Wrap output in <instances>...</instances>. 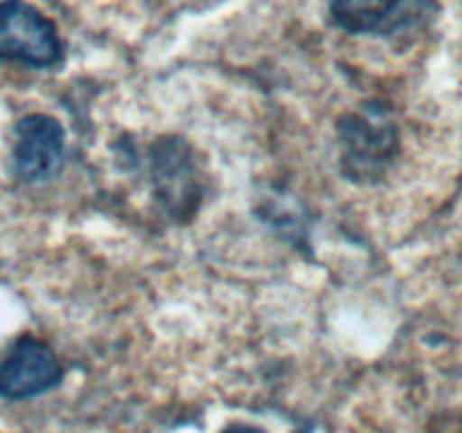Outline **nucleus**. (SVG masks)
I'll list each match as a JSON object with an SVG mask.
<instances>
[{"mask_svg":"<svg viewBox=\"0 0 462 433\" xmlns=\"http://www.w3.org/2000/svg\"><path fill=\"white\" fill-rule=\"evenodd\" d=\"M63 54L57 27L23 0H0V59L50 68Z\"/></svg>","mask_w":462,"mask_h":433,"instance_id":"1","label":"nucleus"},{"mask_svg":"<svg viewBox=\"0 0 462 433\" xmlns=\"http://www.w3.org/2000/svg\"><path fill=\"white\" fill-rule=\"evenodd\" d=\"M346 147V170L355 179L374 176L393 158L397 144L395 126L382 108H368L364 115H350L341 126Z\"/></svg>","mask_w":462,"mask_h":433,"instance_id":"2","label":"nucleus"},{"mask_svg":"<svg viewBox=\"0 0 462 433\" xmlns=\"http://www.w3.org/2000/svg\"><path fill=\"white\" fill-rule=\"evenodd\" d=\"M63 377L57 355L36 338H21L0 361V397L27 400L57 386Z\"/></svg>","mask_w":462,"mask_h":433,"instance_id":"3","label":"nucleus"},{"mask_svg":"<svg viewBox=\"0 0 462 433\" xmlns=\"http://www.w3.org/2000/svg\"><path fill=\"white\" fill-rule=\"evenodd\" d=\"M63 129L50 115H27L16 124L14 171L25 183L48 180L61 170Z\"/></svg>","mask_w":462,"mask_h":433,"instance_id":"4","label":"nucleus"},{"mask_svg":"<svg viewBox=\"0 0 462 433\" xmlns=\"http://www.w3.org/2000/svg\"><path fill=\"white\" fill-rule=\"evenodd\" d=\"M424 0H329L332 16L347 32H386L418 18Z\"/></svg>","mask_w":462,"mask_h":433,"instance_id":"5","label":"nucleus"},{"mask_svg":"<svg viewBox=\"0 0 462 433\" xmlns=\"http://www.w3.org/2000/svg\"><path fill=\"white\" fill-rule=\"evenodd\" d=\"M153 179L162 201L171 203L179 210L185 201H189L194 192L192 167L188 161V149L174 144H161L153 152Z\"/></svg>","mask_w":462,"mask_h":433,"instance_id":"6","label":"nucleus"},{"mask_svg":"<svg viewBox=\"0 0 462 433\" xmlns=\"http://www.w3.org/2000/svg\"><path fill=\"white\" fill-rule=\"evenodd\" d=\"M224 433H264L257 427H248V424H233V427L226 428Z\"/></svg>","mask_w":462,"mask_h":433,"instance_id":"7","label":"nucleus"}]
</instances>
